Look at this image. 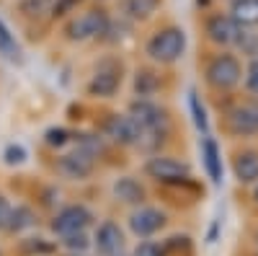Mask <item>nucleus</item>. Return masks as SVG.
<instances>
[{
    "label": "nucleus",
    "mask_w": 258,
    "mask_h": 256,
    "mask_svg": "<svg viewBox=\"0 0 258 256\" xmlns=\"http://www.w3.org/2000/svg\"><path fill=\"white\" fill-rule=\"evenodd\" d=\"M129 117H132L140 127H142V132H163L165 135V114L160 106H155L153 101H135L132 106H129Z\"/></svg>",
    "instance_id": "7"
},
{
    "label": "nucleus",
    "mask_w": 258,
    "mask_h": 256,
    "mask_svg": "<svg viewBox=\"0 0 258 256\" xmlns=\"http://www.w3.org/2000/svg\"><path fill=\"white\" fill-rule=\"evenodd\" d=\"M132 256H163V253H160V248H158L155 243L145 241V243H140V246L135 248V253H132Z\"/></svg>",
    "instance_id": "28"
},
{
    "label": "nucleus",
    "mask_w": 258,
    "mask_h": 256,
    "mask_svg": "<svg viewBox=\"0 0 258 256\" xmlns=\"http://www.w3.org/2000/svg\"><path fill=\"white\" fill-rule=\"evenodd\" d=\"M106 26H109V16L103 11H88L78 16L73 24L68 26V36L75 39V41H83V39H93V36H103Z\"/></svg>",
    "instance_id": "5"
},
{
    "label": "nucleus",
    "mask_w": 258,
    "mask_h": 256,
    "mask_svg": "<svg viewBox=\"0 0 258 256\" xmlns=\"http://www.w3.org/2000/svg\"><path fill=\"white\" fill-rule=\"evenodd\" d=\"M255 238H258V236H255Z\"/></svg>",
    "instance_id": "33"
},
{
    "label": "nucleus",
    "mask_w": 258,
    "mask_h": 256,
    "mask_svg": "<svg viewBox=\"0 0 258 256\" xmlns=\"http://www.w3.org/2000/svg\"><path fill=\"white\" fill-rule=\"evenodd\" d=\"M232 18L240 26H255L258 24V0H235L232 3Z\"/></svg>",
    "instance_id": "18"
},
{
    "label": "nucleus",
    "mask_w": 258,
    "mask_h": 256,
    "mask_svg": "<svg viewBox=\"0 0 258 256\" xmlns=\"http://www.w3.org/2000/svg\"><path fill=\"white\" fill-rule=\"evenodd\" d=\"M207 34L209 39L214 41V44H222V47H232V44H238L240 36H243V26L235 21L232 16H212L207 21Z\"/></svg>",
    "instance_id": "6"
},
{
    "label": "nucleus",
    "mask_w": 258,
    "mask_h": 256,
    "mask_svg": "<svg viewBox=\"0 0 258 256\" xmlns=\"http://www.w3.org/2000/svg\"><path fill=\"white\" fill-rule=\"evenodd\" d=\"M96 248L101 256H116L124 248V236L116 223H103L96 233Z\"/></svg>",
    "instance_id": "13"
},
{
    "label": "nucleus",
    "mask_w": 258,
    "mask_h": 256,
    "mask_svg": "<svg viewBox=\"0 0 258 256\" xmlns=\"http://www.w3.org/2000/svg\"><path fill=\"white\" fill-rule=\"evenodd\" d=\"M31 225H34V212H31L29 207H16V210H11L8 230L21 233V230H26V228H31Z\"/></svg>",
    "instance_id": "20"
},
{
    "label": "nucleus",
    "mask_w": 258,
    "mask_h": 256,
    "mask_svg": "<svg viewBox=\"0 0 258 256\" xmlns=\"http://www.w3.org/2000/svg\"><path fill=\"white\" fill-rule=\"evenodd\" d=\"M191 98H188V104H191V112H194V122H197V127L202 132H207V114H204V106H199V96L197 93H188Z\"/></svg>",
    "instance_id": "23"
},
{
    "label": "nucleus",
    "mask_w": 258,
    "mask_h": 256,
    "mask_svg": "<svg viewBox=\"0 0 258 256\" xmlns=\"http://www.w3.org/2000/svg\"><path fill=\"white\" fill-rule=\"evenodd\" d=\"M160 6V0H124V16L132 21H145L150 18Z\"/></svg>",
    "instance_id": "17"
},
{
    "label": "nucleus",
    "mask_w": 258,
    "mask_h": 256,
    "mask_svg": "<svg viewBox=\"0 0 258 256\" xmlns=\"http://www.w3.org/2000/svg\"><path fill=\"white\" fill-rule=\"evenodd\" d=\"M235 176H238L240 184L258 181V153L255 150H245L235 158Z\"/></svg>",
    "instance_id": "15"
},
{
    "label": "nucleus",
    "mask_w": 258,
    "mask_h": 256,
    "mask_svg": "<svg viewBox=\"0 0 258 256\" xmlns=\"http://www.w3.org/2000/svg\"><path fill=\"white\" fill-rule=\"evenodd\" d=\"M11 204H8V199H3L0 197V228H8V220H11Z\"/></svg>",
    "instance_id": "29"
},
{
    "label": "nucleus",
    "mask_w": 258,
    "mask_h": 256,
    "mask_svg": "<svg viewBox=\"0 0 258 256\" xmlns=\"http://www.w3.org/2000/svg\"><path fill=\"white\" fill-rule=\"evenodd\" d=\"M44 140H47V145H52V147H62L64 142L70 140V132L62 130V127H57V130H49V132L44 135Z\"/></svg>",
    "instance_id": "25"
},
{
    "label": "nucleus",
    "mask_w": 258,
    "mask_h": 256,
    "mask_svg": "<svg viewBox=\"0 0 258 256\" xmlns=\"http://www.w3.org/2000/svg\"><path fill=\"white\" fill-rule=\"evenodd\" d=\"M155 88H158V78L150 70H140L135 78V91L140 96H150V93H155Z\"/></svg>",
    "instance_id": "21"
},
{
    "label": "nucleus",
    "mask_w": 258,
    "mask_h": 256,
    "mask_svg": "<svg viewBox=\"0 0 258 256\" xmlns=\"http://www.w3.org/2000/svg\"><path fill=\"white\" fill-rule=\"evenodd\" d=\"M114 194L116 199L126 202V204H142L145 199V189L140 186V181H135L132 176H124L114 184Z\"/></svg>",
    "instance_id": "16"
},
{
    "label": "nucleus",
    "mask_w": 258,
    "mask_h": 256,
    "mask_svg": "<svg viewBox=\"0 0 258 256\" xmlns=\"http://www.w3.org/2000/svg\"><path fill=\"white\" fill-rule=\"evenodd\" d=\"M163 225H165V215L155 207H140L135 215L129 218V228H132V233L140 238L153 236V233H158Z\"/></svg>",
    "instance_id": "11"
},
{
    "label": "nucleus",
    "mask_w": 258,
    "mask_h": 256,
    "mask_svg": "<svg viewBox=\"0 0 258 256\" xmlns=\"http://www.w3.org/2000/svg\"><path fill=\"white\" fill-rule=\"evenodd\" d=\"M62 243L68 248H73V251H85V248H88V236H85L83 230L68 233V236H62Z\"/></svg>",
    "instance_id": "22"
},
{
    "label": "nucleus",
    "mask_w": 258,
    "mask_h": 256,
    "mask_svg": "<svg viewBox=\"0 0 258 256\" xmlns=\"http://www.w3.org/2000/svg\"><path fill=\"white\" fill-rule=\"evenodd\" d=\"M245 85L253 91V93H258V60H253L250 62V68H248V75H245Z\"/></svg>",
    "instance_id": "27"
},
{
    "label": "nucleus",
    "mask_w": 258,
    "mask_h": 256,
    "mask_svg": "<svg viewBox=\"0 0 258 256\" xmlns=\"http://www.w3.org/2000/svg\"><path fill=\"white\" fill-rule=\"evenodd\" d=\"M238 44L243 47L245 55H250L253 60H258V34H245V31H243V36H240Z\"/></svg>",
    "instance_id": "24"
},
{
    "label": "nucleus",
    "mask_w": 258,
    "mask_h": 256,
    "mask_svg": "<svg viewBox=\"0 0 258 256\" xmlns=\"http://www.w3.org/2000/svg\"><path fill=\"white\" fill-rule=\"evenodd\" d=\"M116 256H124V253H116Z\"/></svg>",
    "instance_id": "32"
},
{
    "label": "nucleus",
    "mask_w": 258,
    "mask_h": 256,
    "mask_svg": "<svg viewBox=\"0 0 258 256\" xmlns=\"http://www.w3.org/2000/svg\"><path fill=\"white\" fill-rule=\"evenodd\" d=\"M59 171L70 179H85L93 171V153L80 147V150H75V153L62 156L59 158Z\"/></svg>",
    "instance_id": "12"
},
{
    "label": "nucleus",
    "mask_w": 258,
    "mask_h": 256,
    "mask_svg": "<svg viewBox=\"0 0 258 256\" xmlns=\"http://www.w3.org/2000/svg\"><path fill=\"white\" fill-rule=\"evenodd\" d=\"M243 78V70H240V62L235 60L232 55H217L209 65H207V80L209 85L220 91H227V88H235Z\"/></svg>",
    "instance_id": "2"
},
{
    "label": "nucleus",
    "mask_w": 258,
    "mask_h": 256,
    "mask_svg": "<svg viewBox=\"0 0 258 256\" xmlns=\"http://www.w3.org/2000/svg\"><path fill=\"white\" fill-rule=\"evenodd\" d=\"M6 163L8 166H16V163H24L26 161V150L21 145H11V147H6Z\"/></svg>",
    "instance_id": "26"
},
{
    "label": "nucleus",
    "mask_w": 258,
    "mask_h": 256,
    "mask_svg": "<svg viewBox=\"0 0 258 256\" xmlns=\"http://www.w3.org/2000/svg\"><path fill=\"white\" fill-rule=\"evenodd\" d=\"M78 3V0H62V3L54 6V16H62V13H68V8H73Z\"/></svg>",
    "instance_id": "30"
},
{
    "label": "nucleus",
    "mask_w": 258,
    "mask_h": 256,
    "mask_svg": "<svg viewBox=\"0 0 258 256\" xmlns=\"http://www.w3.org/2000/svg\"><path fill=\"white\" fill-rule=\"evenodd\" d=\"M91 212L85 210L83 204H73V207H64L62 212H57V218L52 220V230L57 236H68V233H78L85 230L91 225Z\"/></svg>",
    "instance_id": "8"
},
{
    "label": "nucleus",
    "mask_w": 258,
    "mask_h": 256,
    "mask_svg": "<svg viewBox=\"0 0 258 256\" xmlns=\"http://www.w3.org/2000/svg\"><path fill=\"white\" fill-rule=\"evenodd\" d=\"M119 83H121V68L116 65L114 60H103L101 65L96 68L93 80L88 83V93H91V96H103V98H109V96L116 93Z\"/></svg>",
    "instance_id": "4"
},
{
    "label": "nucleus",
    "mask_w": 258,
    "mask_h": 256,
    "mask_svg": "<svg viewBox=\"0 0 258 256\" xmlns=\"http://www.w3.org/2000/svg\"><path fill=\"white\" fill-rule=\"evenodd\" d=\"M253 197H255V202H258V186H255V191H253Z\"/></svg>",
    "instance_id": "31"
},
{
    "label": "nucleus",
    "mask_w": 258,
    "mask_h": 256,
    "mask_svg": "<svg viewBox=\"0 0 258 256\" xmlns=\"http://www.w3.org/2000/svg\"><path fill=\"white\" fill-rule=\"evenodd\" d=\"M202 158H204L209 179L214 184H220L222 181V158H220V150H217V142L212 137H204V142H202Z\"/></svg>",
    "instance_id": "14"
},
{
    "label": "nucleus",
    "mask_w": 258,
    "mask_h": 256,
    "mask_svg": "<svg viewBox=\"0 0 258 256\" xmlns=\"http://www.w3.org/2000/svg\"><path fill=\"white\" fill-rule=\"evenodd\" d=\"M106 132H109L111 140H116L121 145H140V140H142V127L129 114H114L106 122Z\"/></svg>",
    "instance_id": "9"
},
{
    "label": "nucleus",
    "mask_w": 258,
    "mask_h": 256,
    "mask_svg": "<svg viewBox=\"0 0 258 256\" xmlns=\"http://www.w3.org/2000/svg\"><path fill=\"white\" fill-rule=\"evenodd\" d=\"M147 176L150 179H155L160 184H176V181H186L191 176V168L176 158H168V156H155V158H150L147 166Z\"/></svg>",
    "instance_id": "3"
},
{
    "label": "nucleus",
    "mask_w": 258,
    "mask_h": 256,
    "mask_svg": "<svg viewBox=\"0 0 258 256\" xmlns=\"http://www.w3.org/2000/svg\"><path fill=\"white\" fill-rule=\"evenodd\" d=\"M227 124L235 135H258V104H240L227 117Z\"/></svg>",
    "instance_id": "10"
},
{
    "label": "nucleus",
    "mask_w": 258,
    "mask_h": 256,
    "mask_svg": "<svg viewBox=\"0 0 258 256\" xmlns=\"http://www.w3.org/2000/svg\"><path fill=\"white\" fill-rule=\"evenodd\" d=\"M186 49V34L181 29H160L158 34L150 36L147 41V55L153 57L155 62H163V65H168V62H176Z\"/></svg>",
    "instance_id": "1"
},
{
    "label": "nucleus",
    "mask_w": 258,
    "mask_h": 256,
    "mask_svg": "<svg viewBox=\"0 0 258 256\" xmlns=\"http://www.w3.org/2000/svg\"><path fill=\"white\" fill-rule=\"evenodd\" d=\"M0 55L11 62H21V47H18L16 36L11 34V29L3 24V18H0Z\"/></svg>",
    "instance_id": "19"
}]
</instances>
